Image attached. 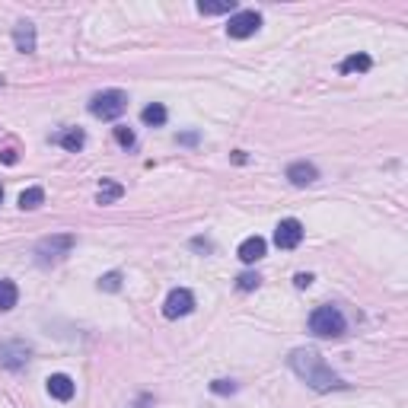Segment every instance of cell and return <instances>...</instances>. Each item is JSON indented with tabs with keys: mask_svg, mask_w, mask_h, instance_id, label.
<instances>
[{
	"mask_svg": "<svg viewBox=\"0 0 408 408\" xmlns=\"http://www.w3.org/2000/svg\"><path fill=\"white\" fill-rule=\"evenodd\" d=\"M236 10V3L233 0H223V3H198V13H204V16H220V13H233Z\"/></svg>",
	"mask_w": 408,
	"mask_h": 408,
	"instance_id": "cell-19",
	"label": "cell"
},
{
	"mask_svg": "<svg viewBox=\"0 0 408 408\" xmlns=\"http://www.w3.org/2000/svg\"><path fill=\"white\" fill-rule=\"evenodd\" d=\"M0 201H3V189H0Z\"/></svg>",
	"mask_w": 408,
	"mask_h": 408,
	"instance_id": "cell-27",
	"label": "cell"
},
{
	"mask_svg": "<svg viewBox=\"0 0 408 408\" xmlns=\"http://www.w3.org/2000/svg\"><path fill=\"white\" fill-rule=\"evenodd\" d=\"M121 195H125V189H121L118 182L102 179V185H99V195H96V201H99V204H112V201H118Z\"/></svg>",
	"mask_w": 408,
	"mask_h": 408,
	"instance_id": "cell-15",
	"label": "cell"
},
{
	"mask_svg": "<svg viewBox=\"0 0 408 408\" xmlns=\"http://www.w3.org/2000/svg\"><path fill=\"white\" fill-rule=\"evenodd\" d=\"M74 236L70 233H61V236H48V240H42L36 246V256H38V262L42 265H48V262H58V258H64L70 249H74Z\"/></svg>",
	"mask_w": 408,
	"mask_h": 408,
	"instance_id": "cell-4",
	"label": "cell"
},
{
	"mask_svg": "<svg viewBox=\"0 0 408 408\" xmlns=\"http://www.w3.org/2000/svg\"><path fill=\"white\" fill-rule=\"evenodd\" d=\"M141 121L150 125V128H159V125H166V109L159 106V102H153V106H147L144 112H141Z\"/></svg>",
	"mask_w": 408,
	"mask_h": 408,
	"instance_id": "cell-17",
	"label": "cell"
},
{
	"mask_svg": "<svg viewBox=\"0 0 408 408\" xmlns=\"http://www.w3.org/2000/svg\"><path fill=\"white\" fill-rule=\"evenodd\" d=\"M191 310H195V294H191V290H185V288L169 290L166 303H163V316L179 319V316H189Z\"/></svg>",
	"mask_w": 408,
	"mask_h": 408,
	"instance_id": "cell-6",
	"label": "cell"
},
{
	"mask_svg": "<svg viewBox=\"0 0 408 408\" xmlns=\"http://www.w3.org/2000/svg\"><path fill=\"white\" fill-rule=\"evenodd\" d=\"M58 144L64 147V150H70V153H77L80 147L86 144V134L80 128H68L64 134H58Z\"/></svg>",
	"mask_w": 408,
	"mask_h": 408,
	"instance_id": "cell-13",
	"label": "cell"
},
{
	"mask_svg": "<svg viewBox=\"0 0 408 408\" xmlns=\"http://www.w3.org/2000/svg\"><path fill=\"white\" fill-rule=\"evenodd\" d=\"M29 345H23V341H10V345H0V363L3 367H10V370H19L26 361H29Z\"/></svg>",
	"mask_w": 408,
	"mask_h": 408,
	"instance_id": "cell-8",
	"label": "cell"
},
{
	"mask_svg": "<svg viewBox=\"0 0 408 408\" xmlns=\"http://www.w3.org/2000/svg\"><path fill=\"white\" fill-rule=\"evenodd\" d=\"M13 45L16 52H23V54H32L36 52V26L29 23V19H19L13 29Z\"/></svg>",
	"mask_w": 408,
	"mask_h": 408,
	"instance_id": "cell-9",
	"label": "cell"
},
{
	"mask_svg": "<svg viewBox=\"0 0 408 408\" xmlns=\"http://www.w3.org/2000/svg\"><path fill=\"white\" fill-rule=\"evenodd\" d=\"M373 61L367 54H351V58L341 61V74H363V70H370Z\"/></svg>",
	"mask_w": 408,
	"mask_h": 408,
	"instance_id": "cell-16",
	"label": "cell"
},
{
	"mask_svg": "<svg viewBox=\"0 0 408 408\" xmlns=\"http://www.w3.org/2000/svg\"><path fill=\"white\" fill-rule=\"evenodd\" d=\"M191 246H195V249H204V252H211V242H207V240H191Z\"/></svg>",
	"mask_w": 408,
	"mask_h": 408,
	"instance_id": "cell-25",
	"label": "cell"
},
{
	"mask_svg": "<svg viewBox=\"0 0 408 408\" xmlns=\"http://www.w3.org/2000/svg\"><path fill=\"white\" fill-rule=\"evenodd\" d=\"M300 242H303V223L300 220H294V217L281 220L278 230H274V246H278V249H297Z\"/></svg>",
	"mask_w": 408,
	"mask_h": 408,
	"instance_id": "cell-7",
	"label": "cell"
},
{
	"mask_svg": "<svg viewBox=\"0 0 408 408\" xmlns=\"http://www.w3.org/2000/svg\"><path fill=\"white\" fill-rule=\"evenodd\" d=\"M258 26H262V16L256 10H240V13L230 16L227 32H230V38H249L258 32Z\"/></svg>",
	"mask_w": 408,
	"mask_h": 408,
	"instance_id": "cell-5",
	"label": "cell"
},
{
	"mask_svg": "<svg viewBox=\"0 0 408 408\" xmlns=\"http://www.w3.org/2000/svg\"><path fill=\"white\" fill-rule=\"evenodd\" d=\"M294 284H297V288H310V284H313V274H297V278H294Z\"/></svg>",
	"mask_w": 408,
	"mask_h": 408,
	"instance_id": "cell-24",
	"label": "cell"
},
{
	"mask_svg": "<svg viewBox=\"0 0 408 408\" xmlns=\"http://www.w3.org/2000/svg\"><path fill=\"white\" fill-rule=\"evenodd\" d=\"M48 395L58 402H70L74 399V379L64 377V373H54V377H48Z\"/></svg>",
	"mask_w": 408,
	"mask_h": 408,
	"instance_id": "cell-10",
	"label": "cell"
},
{
	"mask_svg": "<svg viewBox=\"0 0 408 408\" xmlns=\"http://www.w3.org/2000/svg\"><path fill=\"white\" fill-rule=\"evenodd\" d=\"M19 300V290H16L13 281H0V313H10Z\"/></svg>",
	"mask_w": 408,
	"mask_h": 408,
	"instance_id": "cell-14",
	"label": "cell"
},
{
	"mask_svg": "<svg viewBox=\"0 0 408 408\" xmlns=\"http://www.w3.org/2000/svg\"><path fill=\"white\" fill-rule=\"evenodd\" d=\"M211 393L230 395V393H236V383H233V379H214V383H211Z\"/></svg>",
	"mask_w": 408,
	"mask_h": 408,
	"instance_id": "cell-23",
	"label": "cell"
},
{
	"mask_svg": "<svg viewBox=\"0 0 408 408\" xmlns=\"http://www.w3.org/2000/svg\"><path fill=\"white\" fill-rule=\"evenodd\" d=\"M0 159H3V163H16V153L13 150H3V153H0Z\"/></svg>",
	"mask_w": 408,
	"mask_h": 408,
	"instance_id": "cell-26",
	"label": "cell"
},
{
	"mask_svg": "<svg viewBox=\"0 0 408 408\" xmlns=\"http://www.w3.org/2000/svg\"><path fill=\"white\" fill-rule=\"evenodd\" d=\"M258 284H262V278H258L256 272H242L240 278H236V288L240 290H256Z\"/></svg>",
	"mask_w": 408,
	"mask_h": 408,
	"instance_id": "cell-20",
	"label": "cell"
},
{
	"mask_svg": "<svg viewBox=\"0 0 408 408\" xmlns=\"http://www.w3.org/2000/svg\"><path fill=\"white\" fill-rule=\"evenodd\" d=\"M290 370L300 379H306V386H313L316 393H332V389H345V379L338 373H332V367L322 361V354L313 348H297L290 354Z\"/></svg>",
	"mask_w": 408,
	"mask_h": 408,
	"instance_id": "cell-1",
	"label": "cell"
},
{
	"mask_svg": "<svg viewBox=\"0 0 408 408\" xmlns=\"http://www.w3.org/2000/svg\"><path fill=\"white\" fill-rule=\"evenodd\" d=\"M125 109H128V96L121 90H106V93H99V96H93V102H90V112L102 121H115Z\"/></svg>",
	"mask_w": 408,
	"mask_h": 408,
	"instance_id": "cell-3",
	"label": "cell"
},
{
	"mask_svg": "<svg viewBox=\"0 0 408 408\" xmlns=\"http://www.w3.org/2000/svg\"><path fill=\"white\" fill-rule=\"evenodd\" d=\"M115 141H118L121 147H134V131L125 128V125H118V128H115Z\"/></svg>",
	"mask_w": 408,
	"mask_h": 408,
	"instance_id": "cell-22",
	"label": "cell"
},
{
	"mask_svg": "<svg viewBox=\"0 0 408 408\" xmlns=\"http://www.w3.org/2000/svg\"><path fill=\"white\" fill-rule=\"evenodd\" d=\"M42 201H45V189H26L23 195H19V207L23 211H36V207H42Z\"/></svg>",
	"mask_w": 408,
	"mask_h": 408,
	"instance_id": "cell-18",
	"label": "cell"
},
{
	"mask_svg": "<svg viewBox=\"0 0 408 408\" xmlns=\"http://www.w3.org/2000/svg\"><path fill=\"white\" fill-rule=\"evenodd\" d=\"M265 249H268V246H265L262 236H249V240H242V242H240L236 256H240L246 265H252V262H258V258H265Z\"/></svg>",
	"mask_w": 408,
	"mask_h": 408,
	"instance_id": "cell-11",
	"label": "cell"
},
{
	"mask_svg": "<svg viewBox=\"0 0 408 408\" xmlns=\"http://www.w3.org/2000/svg\"><path fill=\"white\" fill-rule=\"evenodd\" d=\"M121 288V274L118 272H109L99 278V290H118Z\"/></svg>",
	"mask_w": 408,
	"mask_h": 408,
	"instance_id": "cell-21",
	"label": "cell"
},
{
	"mask_svg": "<svg viewBox=\"0 0 408 408\" xmlns=\"http://www.w3.org/2000/svg\"><path fill=\"white\" fill-rule=\"evenodd\" d=\"M288 179L303 189V185H313V182L319 179V173H316V166H313V163H303V159H300V163H290V166H288Z\"/></svg>",
	"mask_w": 408,
	"mask_h": 408,
	"instance_id": "cell-12",
	"label": "cell"
},
{
	"mask_svg": "<svg viewBox=\"0 0 408 408\" xmlns=\"http://www.w3.org/2000/svg\"><path fill=\"white\" fill-rule=\"evenodd\" d=\"M345 329H348V322H345L338 306H319L310 316V332L319 338H341Z\"/></svg>",
	"mask_w": 408,
	"mask_h": 408,
	"instance_id": "cell-2",
	"label": "cell"
}]
</instances>
